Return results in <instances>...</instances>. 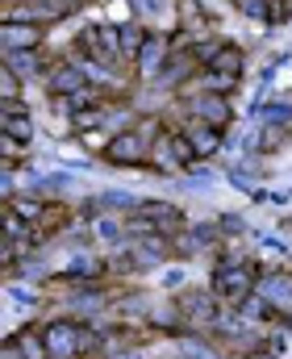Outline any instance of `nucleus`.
I'll return each instance as SVG.
<instances>
[{
    "label": "nucleus",
    "instance_id": "nucleus-9",
    "mask_svg": "<svg viewBox=\"0 0 292 359\" xmlns=\"http://www.w3.org/2000/svg\"><path fill=\"white\" fill-rule=\"evenodd\" d=\"M4 21H17V25H42V21H55V13H50L42 0H34V4H13V8L4 13Z\"/></svg>",
    "mask_w": 292,
    "mask_h": 359
},
{
    "label": "nucleus",
    "instance_id": "nucleus-4",
    "mask_svg": "<svg viewBox=\"0 0 292 359\" xmlns=\"http://www.w3.org/2000/svg\"><path fill=\"white\" fill-rule=\"evenodd\" d=\"M104 155H109L113 163H134V159H142V155H146V130H138V134H117V138L104 147Z\"/></svg>",
    "mask_w": 292,
    "mask_h": 359
},
{
    "label": "nucleus",
    "instance_id": "nucleus-29",
    "mask_svg": "<svg viewBox=\"0 0 292 359\" xmlns=\"http://www.w3.org/2000/svg\"><path fill=\"white\" fill-rule=\"evenodd\" d=\"M21 230H25V226H21V217H17V213H8V217H4V238H17Z\"/></svg>",
    "mask_w": 292,
    "mask_h": 359
},
{
    "label": "nucleus",
    "instance_id": "nucleus-23",
    "mask_svg": "<svg viewBox=\"0 0 292 359\" xmlns=\"http://www.w3.org/2000/svg\"><path fill=\"white\" fill-rule=\"evenodd\" d=\"M184 309H188V313H196L200 322H213V305H209L204 297H184Z\"/></svg>",
    "mask_w": 292,
    "mask_h": 359
},
{
    "label": "nucleus",
    "instance_id": "nucleus-27",
    "mask_svg": "<svg viewBox=\"0 0 292 359\" xmlns=\"http://www.w3.org/2000/svg\"><path fill=\"white\" fill-rule=\"evenodd\" d=\"M76 180L67 176V172H59V176H46V180H38V188H71Z\"/></svg>",
    "mask_w": 292,
    "mask_h": 359
},
{
    "label": "nucleus",
    "instance_id": "nucleus-3",
    "mask_svg": "<svg viewBox=\"0 0 292 359\" xmlns=\"http://www.w3.org/2000/svg\"><path fill=\"white\" fill-rule=\"evenodd\" d=\"M0 134H8L17 142L34 138V117H29V109L21 100H4V109H0Z\"/></svg>",
    "mask_w": 292,
    "mask_h": 359
},
{
    "label": "nucleus",
    "instance_id": "nucleus-30",
    "mask_svg": "<svg viewBox=\"0 0 292 359\" xmlns=\"http://www.w3.org/2000/svg\"><path fill=\"white\" fill-rule=\"evenodd\" d=\"M8 297H13L17 305H29V309L38 305V297H34V292H25V288H8Z\"/></svg>",
    "mask_w": 292,
    "mask_h": 359
},
{
    "label": "nucleus",
    "instance_id": "nucleus-13",
    "mask_svg": "<svg viewBox=\"0 0 292 359\" xmlns=\"http://www.w3.org/2000/svg\"><path fill=\"white\" fill-rule=\"evenodd\" d=\"M193 109L209 121V126H225L230 121V104L221 96H204V100H193Z\"/></svg>",
    "mask_w": 292,
    "mask_h": 359
},
{
    "label": "nucleus",
    "instance_id": "nucleus-18",
    "mask_svg": "<svg viewBox=\"0 0 292 359\" xmlns=\"http://www.w3.org/2000/svg\"><path fill=\"white\" fill-rule=\"evenodd\" d=\"M238 84V76H225V72H209L204 80H200V88L209 92V96H221V92H230Z\"/></svg>",
    "mask_w": 292,
    "mask_h": 359
},
{
    "label": "nucleus",
    "instance_id": "nucleus-16",
    "mask_svg": "<svg viewBox=\"0 0 292 359\" xmlns=\"http://www.w3.org/2000/svg\"><path fill=\"white\" fill-rule=\"evenodd\" d=\"M188 67H193V55H172V59H167V67H163V76H159V80H163V84H180V80H184V72H188Z\"/></svg>",
    "mask_w": 292,
    "mask_h": 359
},
{
    "label": "nucleus",
    "instance_id": "nucleus-32",
    "mask_svg": "<svg viewBox=\"0 0 292 359\" xmlns=\"http://www.w3.org/2000/svg\"><path fill=\"white\" fill-rule=\"evenodd\" d=\"M184 284V271H163V288H180Z\"/></svg>",
    "mask_w": 292,
    "mask_h": 359
},
{
    "label": "nucleus",
    "instance_id": "nucleus-10",
    "mask_svg": "<svg viewBox=\"0 0 292 359\" xmlns=\"http://www.w3.org/2000/svg\"><path fill=\"white\" fill-rule=\"evenodd\" d=\"M50 88L55 92H84L88 88V72L84 67H55V76H50Z\"/></svg>",
    "mask_w": 292,
    "mask_h": 359
},
{
    "label": "nucleus",
    "instance_id": "nucleus-17",
    "mask_svg": "<svg viewBox=\"0 0 292 359\" xmlns=\"http://www.w3.org/2000/svg\"><path fill=\"white\" fill-rule=\"evenodd\" d=\"M234 8H238L242 17H251V21H259V25H267V13H272V0H234Z\"/></svg>",
    "mask_w": 292,
    "mask_h": 359
},
{
    "label": "nucleus",
    "instance_id": "nucleus-1",
    "mask_svg": "<svg viewBox=\"0 0 292 359\" xmlns=\"http://www.w3.org/2000/svg\"><path fill=\"white\" fill-rule=\"evenodd\" d=\"M213 288L221 292V297H246L251 288H255V276H251V268H242V259H225L221 268H217V276H213Z\"/></svg>",
    "mask_w": 292,
    "mask_h": 359
},
{
    "label": "nucleus",
    "instance_id": "nucleus-8",
    "mask_svg": "<svg viewBox=\"0 0 292 359\" xmlns=\"http://www.w3.org/2000/svg\"><path fill=\"white\" fill-rule=\"evenodd\" d=\"M204 67H209V72H225V76H242V50L230 46V42H217V50L209 55Z\"/></svg>",
    "mask_w": 292,
    "mask_h": 359
},
{
    "label": "nucleus",
    "instance_id": "nucleus-22",
    "mask_svg": "<svg viewBox=\"0 0 292 359\" xmlns=\"http://www.w3.org/2000/svg\"><path fill=\"white\" fill-rule=\"evenodd\" d=\"M0 88H4V100H17V92H21V76L8 72V67H0Z\"/></svg>",
    "mask_w": 292,
    "mask_h": 359
},
{
    "label": "nucleus",
    "instance_id": "nucleus-12",
    "mask_svg": "<svg viewBox=\"0 0 292 359\" xmlns=\"http://www.w3.org/2000/svg\"><path fill=\"white\" fill-rule=\"evenodd\" d=\"M138 213H142L146 222H155L159 230H163V222H167V230L184 222V217H180V209H172V205H163V201H142V205H138Z\"/></svg>",
    "mask_w": 292,
    "mask_h": 359
},
{
    "label": "nucleus",
    "instance_id": "nucleus-26",
    "mask_svg": "<svg viewBox=\"0 0 292 359\" xmlns=\"http://www.w3.org/2000/svg\"><path fill=\"white\" fill-rule=\"evenodd\" d=\"M42 4H46L55 17H63V13H76V8H80V0H42Z\"/></svg>",
    "mask_w": 292,
    "mask_h": 359
},
{
    "label": "nucleus",
    "instance_id": "nucleus-25",
    "mask_svg": "<svg viewBox=\"0 0 292 359\" xmlns=\"http://www.w3.org/2000/svg\"><path fill=\"white\" fill-rule=\"evenodd\" d=\"M151 155H155V163H159V168H163V163H176V159H172V138L155 142V151H151Z\"/></svg>",
    "mask_w": 292,
    "mask_h": 359
},
{
    "label": "nucleus",
    "instance_id": "nucleus-5",
    "mask_svg": "<svg viewBox=\"0 0 292 359\" xmlns=\"http://www.w3.org/2000/svg\"><path fill=\"white\" fill-rule=\"evenodd\" d=\"M184 138L193 142L196 159H209V155H217L221 147H225V138L217 134V126H209V121H193L188 130H184Z\"/></svg>",
    "mask_w": 292,
    "mask_h": 359
},
{
    "label": "nucleus",
    "instance_id": "nucleus-14",
    "mask_svg": "<svg viewBox=\"0 0 292 359\" xmlns=\"http://www.w3.org/2000/svg\"><path fill=\"white\" fill-rule=\"evenodd\" d=\"M259 292H263V301H288L292 280H284V276H263L259 280Z\"/></svg>",
    "mask_w": 292,
    "mask_h": 359
},
{
    "label": "nucleus",
    "instance_id": "nucleus-11",
    "mask_svg": "<svg viewBox=\"0 0 292 359\" xmlns=\"http://www.w3.org/2000/svg\"><path fill=\"white\" fill-rule=\"evenodd\" d=\"M4 67H8V72H17L21 80H34V76L42 72V63H38V55H34V50H4Z\"/></svg>",
    "mask_w": 292,
    "mask_h": 359
},
{
    "label": "nucleus",
    "instance_id": "nucleus-2",
    "mask_svg": "<svg viewBox=\"0 0 292 359\" xmlns=\"http://www.w3.org/2000/svg\"><path fill=\"white\" fill-rule=\"evenodd\" d=\"M46 355L50 359H71L80 355V326H71V322H55V326H46Z\"/></svg>",
    "mask_w": 292,
    "mask_h": 359
},
{
    "label": "nucleus",
    "instance_id": "nucleus-19",
    "mask_svg": "<svg viewBox=\"0 0 292 359\" xmlns=\"http://www.w3.org/2000/svg\"><path fill=\"white\" fill-rule=\"evenodd\" d=\"M13 343L21 347L25 359H50L46 355V339H34V334H13Z\"/></svg>",
    "mask_w": 292,
    "mask_h": 359
},
{
    "label": "nucleus",
    "instance_id": "nucleus-7",
    "mask_svg": "<svg viewBox=\"0 0 292 359\" xmlns=\"http://www.w3.org/2000/svg\"><path fill=\"white\" fill-rule=\"evenodd\" d=\"M167 59H172V55H167V42H163V38H155V34H151V38H146V46L138 50V67H142L146 76H163Z\"/></svg>",
    "mask_w": 292,
    "mask_h": 359
},
{
    "label": "nucleus",
    "instance_id": "nucleus-6",
    "mask_svg": "<svg viewBox=\"0 0 292 359\" xmlns=\"http://www.w3.org/2000/svg\"><path fill=\"white\" fill-rule=\"evenodd\" d=\"M38 38H42V29H38V25H17V21H4V29H0L4 50H34V46H38Z\"/></svg>",
    "mask_w": 292,
    "mask_h": 359
},
{
    "label": "nucleus",
    "instance_id": "nucleus-15",
    "mask_svg": "<svg viewBox=\"0 0 292 359\" xmlns=\"http://www.w3.org/2000/svg\"><path fill=\"white\" fill-rule=\"evenodd\" d=\"M146 38H151V34H142L138 25H121V50H125L130 59H138V50L146 46Z\"/></svg>",
    "mask_w": 292,
    "mask_h": 359
},
{
    "label": "nucleus",
    "instance_id": "nucleus-20",
    "mask_svg": "<svg viewBox=\"0 0 292 359\" xmlns=\"http://www.w3.org/2000/svg\"><path fill=\"white\" fill-rule=\"evenodd\" d=\"M259 121L263 126H284V121H292V109L288 104H263L259 100Z\"/></svg>",
    "mask_w": 292,
    "mask_h": 359
},
{
    "label": "nucleus",
    "instance_id": "nucleus-21",
    "mask_svg": "<svg viewBox=\"0 0 292 359\" xmlns=\"http://www.w3.org/2000/svg\"><path fill=\"white\" fill-rule=\"evenodd\" d=\"M100 205H104V209H134V213H138V205H142V201H138V196H130V192L109 188V192L100 196Z\"/></svg>",
    "mask_w": 292,
    "mask_h": 359
},
{
    "label": "nucleus",
    "instance_id": "nucleus-31",
    "mask_svg": "<svg viewBox=\"0 0 292 359\" xmlns=\"http://www.w3.org/2000/svg\"><path fill=\"white\" fill-rule=\"evenodd\" d=\"M221 230H225V234H238V230H242V217H238V213H225V217H221Z\"/></svg>",
    "mask_w": 292,
    "mask_h": 359
},
{
    "label": "nucleus",
    "instance_id": "nucleus-24",
    "mask_svg": "<svg viewBox=\"0 0 292 359\" xmlns=\"http://www.w3.org/2000/svg\"><path fill=\"white\" fill-rule=\"evenodd\" d=\"M13 213L25 217V222H34V217H42V205L38 201H13Z\"/></svg>",
    "mask_w": 292,
    "mask_h": 359
},
{
    "label": "nucleus",
    "instance_id": "nucleus-28",
    "mask_svg": "<svg viewBox=\"0 0 292 359\" xmlns=\"http://www.w3.org/2000/svg\"><path fill=\"white\" fill-rule=\"evenodd\" d=\"M97 226H100V238H109V243H117V238H121V230H117V222H109V217H100Z\"/></svg>",
    "mask_w": 292,
    "mask_h": 359
}]
</instances>
